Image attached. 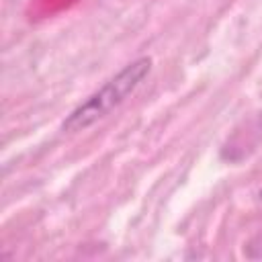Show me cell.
I'll return each mask as SVG.
<instances>
[{"mask_svg": "<svg viewBox=\"0 0 262 262\" xmlns=\"http://www.w3.org/2000/svg\"><path fill=\"white\" fill-rule=\"evenodd\" d=\"M149 70H151L149 57H137L135 61L127 63L117 76H113L94 94H90L80 106H76L63 121L61 129L68 133H76V131H84L90 125H94L98 119H102L113 108H117L143 82Z\"/></svg>", "mask_w": 262, "mask_h": 262, "instance_id": "6da1fadb", "label": "cell"}, {"mask_svg": "<svg viewBox=\"0 0 262 262\" xmlns=\"http://www.w3.org/2000/svg\"><path fill=\"white\" fill-rule=\"evenodd\" d=\"M260 196H262V190H260Z\"/></svg>", "mask_w": 262, "mask_h": 262, "instance_id": "7a4b0ae2", "label": "cell"}]
</instances>
